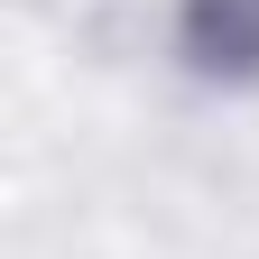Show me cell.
Listing matches in <instances>:
<instances>
[{"mask_svg":"<svg viewBox=\"0 0 259 259\" xmlns=\"http://www.w3.org/2000/svg\"><path fill=\"white\" fill-rule=\"evenodd\" d=\"M185 47L213 74H259V0H185Z\"/></svg>","mask_w":259,"mask_h":259,"instance_id":"cell-1","label":"cell"}]
</instances>
